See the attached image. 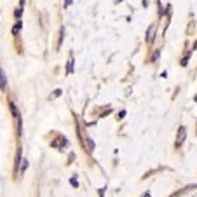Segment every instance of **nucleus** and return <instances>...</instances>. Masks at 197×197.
<instances>
[{
  "mask_svg": "<svg viewBox=\"0 0 197 197\" xmlns=\"http://www.w3.org/2000/svg\"><path fill=\"white\" fill-rule=\"evenodd\" d=\"M185 138H187V129H185V126H180V127H178V133H176V141H174V147L180 148V147L183 145Z\"/></svg>",
  "mask_w": 197,
  "mask_h": 197,
  "instance_id": "1",
  "label": "nucleus"
},
{
  "mask_svg": "<svg viewBox=\"0 0 197 197\" xmlns=\"http://www.w3.org/2000/svg\"><path fill=\"white\" fill-rule=\"evenodd\" d=\"M154 30H155V25H150L148 26V32H147V42H154Z\"/></svg>",
  "mask_w": 197,
  "mask_h": 197,
  "instance_id": "2",
  "label": "nucleus"
},
{
  "mask_svg": "<svg viewBox=\"0 0 197 197\" xmlns=\"http://www.w3.org/2000/svg\"><path fill=\"white\" fill-rule=\"evenodd\" d=\"M0 80H2V91H5V87H7V77H5V72L4 70L0 72Z\"/></svg>",
  "mask_w": 197,
  "mask_h": 197,
  "instance_id": "3",
  "label": "nucleus"
},
{
  "mask_svg": "<svg viewBox=\"0 0 197 197\" xmlns=\"http://www.w3.org/2000/svg\"><path fill=\"white\" fill-rule=\"evenodd\" d=\"M159 56H161V49H155L154 54H152V58H150V63H155L159 59Z\"/></svg>",
  "mask_w": 197,
  "mask_h": 197,
  "instance_id": "4",
  "label": "nucleus"
},
{
  "mask_svg": "<svg viewBox=\"0 0 197 197\" xmlns=\"http://www.w3.org/2000/svg\"><path fill=\"white\" fill-rule=\"evenodd\" d=\"M73 72V58L68 59V65H67V75H70Z\"/></svg>",
  "mask_w": 197,
  "mask_h": 197,
  "instance_id": "5",
  "label": "nucleus"
},
{
  "mask_svg": "<svg viewBox=\"0 0 197 197\" xmlns=\"http://www.w3.org/2000/svg\"><path fill=\"white\" fill-rule=\"evenodd\" d=\"M9 108H11L12 115H14V117H17V108H16V105H14V103H9Z\"/></svg>",
  "mask_w": 197,
  "mask_h": 197,
  "instance_id": "6",
  "label": "nucleus"
},
{
  "mask_svg": "<svg viewBox=\"0 0 197 197\" xmlns=\"http://www.w3.org/2000/svg\"><path fill=\"white\" fill-rule=\"evenodd\" d=\"M21 26H23V25H21V21H17V23H16V25H14V28H12V33H14V35H16V33H17V32H19V30H21Z\"/></svg>",
  "mask_w": 197,
  "mask_h": 197,
  "instance_id": "7",
  "label": "nucleus"
},
{
  "mask_svg": "<svg viewBox=\"0 0 197 197\" xmlns=\"http://www.w3.org/2000/svg\"><path fill=\"white\" fill-rule=\"evenodd\" d=\"M87 150H89V152L94 150V143H93V140H87Z\"/></svg>",
  "mask_w": 197,
  "mask_h": 197,
  "instance_id": "8",
  "label": "nucleus"
},
{
  "mask_svg": "<svg viewBox=\"0 0 197 197\" xmlns=\"http://www.w3.org/2000/svg\"><path fill=\"white\" fill-rule=\"evenodd\" d=\"M21 14H23V7H17V9L14 11V16H16V17H19Z\"/></svg>",
  "mask_w": 197,
  "mask_h": 197,
  "instance_id": "9",
  "label": "nucleus"
},
{
  "mask_svg": "<svg viewBox=\"0 0 197 197\" xmlns=\"http://www.w3.org/2000/svg\"><path fill=\"white\" fill-rule=\"evenodd\" d=\"M70 183H72V185H73L75 188L79 187V182H77V178H75V176H73V178H70Z\"/></svg>",
  "mask_w": 197,
  "mask_h": 197,
  "instance_id": "10",
  "label": "nucleus"
},
{
  "mask_svg": "<svg viewBox=\"0 0 197 197\" xmlns=\"http://www.w3.org/2000/svg\"><path fill=\"white\" fill-rule=\"evenodd\" d=\"M59 94H61V89H56V91L52 93V96H51V98H58Z\"/></svg>",
  "mask_w": 197,
  "mask_h": 197,
  "instance_id": "11",
  "label": "nucleus"
},
{
  "mask_svg": "<svg viewBox=\"0 0 197 197\" xmlns=\"http://www.w3.org/2000/svg\"><path fill=\"white\" fill-rule=\"evenodd\" d=\"M187 59H188V56H185V58L182 59V65H183V67H185V65H187Z\"/></svg>",
  "mask_w": 197,
  "mask_h": 197,
  "instance_id": "12",
  "label": "nucleus"
},
{
  "mask_svg": "<svg viewBox=\"0 0 197 197\" xmlns=\"http://www.w3.org/2000/svg\"><path fill=\"white\" fill-rule=\"evenodd\" d=\"M141 197H150V192H147V194H143Z\"/></svg>",
  "mask_w": 197,
  "mask_h": 197,
  "instance_id": "13",
  "label": "nucleus"
},
{
  "mask_svg": "<svg viewBox=\"0 0 197 197\" xmlns=\"http://www.w3.org/2000/svg\"><path fill=\"white\" fill-rule=\"evenodd\" d=\"M194 100H195V101H197V94H195V98H194Z\"/></svg>",
  "mask_w": 197,
  "mask_h": 197,
  "instance_id": "14",
  "label": "nucleus"
}]
</instances>
